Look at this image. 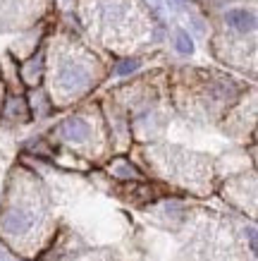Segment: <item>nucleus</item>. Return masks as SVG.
<instances>
[{
    "label": "nucleus",
    "mask_w": 258,
    "mask_h": 261,
    "mask_svg": "<svg viewBox=\"0 0 258 261\" xmlns=\"http://www.w3.org/2000/svg\"><path fill=\"white\" fill-rule=\"evenodd\" d=\"M36 221H39V214H36L34 206L12 204L0 216V232L8 240L24 238V235H29V232L36 228Z\"/></svg>",
    "instance_id": "nucleus-1"
},
{
    "label": "nucleus",
    "mask_w": 258,
    "mask_h": 261,
    "mask_svg": "<svg viewBox=\"0 0 258 261\" xmlns=\"http://www.w3.org/2000/svg\"><path fill=\"white\" fill-rule=\"evenodd\" d=\"M89 84H91V72L79 63H65L55 77V89L65 96L79 94V91L89 89Z\"/></svg>",
    "instance_id": "nucleus-2"
},
{
    "label": "nucleus",
    "mask_w": 258,
    "mask_h": 261,
    "mask_svg": "<svg viewBox=\"0 0 258 261\" xmlns=\"http://www.w3.org/2000/svg\"><path fill=\"white\" fill-rule=\"evenodd\" d=\"M32 118L29 115V106H26V98L22 96H10L5 106H3V120L5 122H26V120Z\"/></svg>",
    "instance_id": "nucleus-4"
},
{
    "label": "nucleus",
    "mask_w": 258,
    "mask_h": 261,
    "mask_svg": "<svg viewBox=\"0 0 258 261\" xmlns=\"http://www.w3.org/2000/svg\"><path fill=\"white\" fill-rule=\"evenodd\" d=\"M43 56H34L29 58L26 63L19 67V80L24 82V84H29V87H39L41 84V77H43Z\"/></svg>",
    "instance_id": "nucleus-6"
},
{
    "label": "nucleus",
    "mask_w": 258,
    "mask_h": 261,
    "mask_svg": "<svg viewBox=\"0 0 258 261\" xmlns=\"http://www.w3.org/2000/svg\"><path fill=\"white\" fill-rule=\"evenodd\" d=\"M108 173L115 177V180L122 182H141L144 175L139 173V168L134 166L129 159H112L108 166Z\"/></svg>",
    "instance_id": "nucleus-5"
},
{
    "label": "nucleus",
    "mask_w": 258,
    "mask_h": 261,
    "mask_svg": "<svg viewBox=\"0 0 258 261\" xmlns=\"http://www.w3.org/2000/svg\"><path fill=\"white\" fill-rule=\"evenodd\" d=\"M225 22L227 27H232V29H237V32H253L256 29V17L251 15V12H246V10H230L225 15Z\"/></svg>",
    "instance_id": "nucleus-7"
},
{
    "label": "nucleus",
    "mask_w": 258,
    "mask_h": 261,
    "mask_svg": "<svg viewBox=\"0 0 258 261\" xmlns=\"http://www.w3.org/2000/svg\"><path fill=\"white\" fill-rule=\"evenodd\" d=\"M139 60H122V63L118 65V67H115V72H118V74H122V77H125V74H132V72H136L139 70Z\"/></svg>",
    "instance_id": "nucleus-10"
},
{
    "label": "nucleus",
    "mask_w": 258,
    "mask_h": 261,
    "mask_svg": "<svg viewBox=\"0 0 258 261\" xmlns=\"http://www.w3.org/2000/svg\"><path fill=\"white\" fill-rule=\"evenodd\" d=\"M55 135L67 144H86L94 135V125L86 118H81V115H72V118L63 120L58 125Z\"/></svg>",
    "instance_id": "nucleus-3"
},
{
    "label": "nucleus",
    "mask_w": 258,
    "mask_h": 261,
    "mask_svg": "<svg viewBox=\"0 0 258 261\" xmlns=\"http://www.w3.org/2000/svg\"><path fill=\"white\" fill-rule=\"evenodd\" d=\"M26 106H29V115H34V118H43V115L50 113V101L43 94H34L26 101Z\"/></svg>",
    "instance_id": "nucleus-8"
},
{
    "label": "nucleus",
    "mask_w": 258,
    "mask_h": 261,
    "mask_svg": "<svg viewBox=\"0 0 258 261\" xmlns=\"http://www.w3.org/2000/svg\"><path fill=\"white\" fill-rule=\"evenodd\" d=\"M175 48L180 50L182 56H189V53H194V43H191V36L187 32H180L177 34V41H175Z\"/></svg>",
    "instance_id": "nucleus-9"
}]
</instances>
